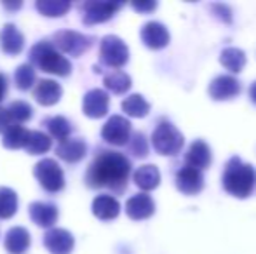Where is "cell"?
<instances>
[{
  "instance_id": "cell-31",
  "label": "cell",
  "mask_w": 256,
  "mask_h": 254,
  "mask_svg": "<svg viewBox=\"0 0 256 254\" xmlns=\"http://www.w3.org/2000/svg\"><path fill=\"white\" fill-rule=\"evenodd\" d=\"M46 126H48L52 138L60 139V143L64 141V139H68V138H70V134H72V124L61 115L48 119V120H46Z\"/></svg>"
},
{
  "instance_id": "cell-20",
  "label": "cell",
  "mask_w": 256,
  "mask_h": 254,
  "mask_svg": "<svg viewBox=\"0 0 256 254\" xmlns=\"http://www.w3.org/2000/svg\"><path fill=\"white\" fill-rule=\"evenodd\" d=\"M61 94H63L61 85L56 80H51V78H42L34 91L35 99L44 106L56 105L61 99Z\"/></svg>"
},
{
  "instance_id": "cell-24",
  "label": "cell",
  "mask_w": 256,
  "mask_h": 254,
  "mask_svg": "<svg viewBox=\"0 0 256 254\" xmlns=\"http://www.w3.org/2000/svg\"><path fill=\"white\" fill-rule=\"evenodd\" d=\"M220 63L225 66L230 73H239L246 64V54L239 47H225L220 54Z\"/></svg>"
},
{
  "instance_id": "cell-5",
  "label": "cell",
  "mask_w": 256,
  "mask_h": 254,
  "mask_svg": "<svg viewBox=\"0 0 256 254\" xmlns=\"http://www.w3.org/2000/svg\"><path fill=\"white\" fill-rule=\"evenodd\" d=\"M34 174L44 190H48L51 193L63 190L64 174H63V171H61L60 164L54 159H44V160H40V162H37V166H35V169H34Z\"/></svg>"
},
{
  "instance_id": "cell-38",
  "label": "cell",
  "mask_w": 256,
  "mask_h": 254,
  "mask_svg": "<svg viewBox=\"0 0 256 254\" xmlns=\"http://www.w3.org/2000/svg\"><path fill=\"white\" fill-rule=\"evenodd\" d=\"M6 94H7V78H6V75L0 73V103L4 101Z\"/></svg>"
},
{
  "instance_id": "cell-17",
  "label": "cell",
  "mask_w": 256,
  "mask_h": 254,
  "mask_svg": "<svg viewBox=\"0 0 256 254\" xmlns=\"http://www.w3.org/2000/svg\"><path fill=\"white\" fill-rule=\"evenodd\" d=\"M0 47L9 56H16L23 51L24 37L12 23L4 24L2 30H0Z\"/></svg>"
},
{
  "instance_id": "cell-3",
  "label": "cell",
  "mask_w": 256,
  "mask_h": 254,
  "mask_svg": "<svg viewBox=\"0 0 256 254\" xmlns=\"http://www.w3.org/2000/svg\"><path fill=\"white\" fill-rule=\"evenodd\" d=\"M30 61L46 73L60 75V77H66L72 71V63L58 52L51 42L35 44L30 51Z\"/></svg>"
},
{
  "instance_id": "cell-23",
  "label": "cell",
  "mask_w": 256,
  "mask_h": 254,
  "mask_svg": "<svg viewBox=\"0 0 256 254\" xmlns=\"http://www.w3.org/2000/svg\"><path fill=\"white\" fill-rule=\"evenodd\" d=\"M6 251L10 254H21L30 248V234L26 228L23 227H14L7 232L6 235Z\"/></svg>"
},
{
  "instance_id": "cell-29",
  "label": "cell",
  "mask_w": 256,
  "mask_h": 254,
  "mask_svg": "<svg viewBox=\"0 0 256 254\" xmlns=\"http://www.w3.org/2000/svg\"><path fill=\"white\" fill-rule=\"evenodd\" d=\"M18 211V195L7 187H0V218L9 220Z\"/></svg>"
},
{
  "instance_id": "cell-35",
  "label": "cell",
  "mask_w": 256,
  "mask_h": 254,
  "mask_svg": "<svg viewBox=\"0 0 256 254\" xmlns=\"http://www.w3.org/2000/svg\"><path fill=\"white\" fill-rule=\"evenodd\" d=\"M211 9L214 10L216 16L222 21H225V23L232 21V9L228 5H225V3H211Z\"/></svg>"
},
{
  "instance_id": "cell-1",
  "label": "cell",
  "mask_w": 256,
  "mask_h": 254,
  "mask_svg": "<svg viewBox=\"0 0 256 254\" xmlns=\"http://www.w3.org/2000/svg\"><path fill=\"white\" fill-rule=\"evenodd\" d=\"M131 174V162L118 152H102L89 166L86 181L91 188L122 190Z\"/></svg>"
},
{
  "instance_id": "cell-14",
  "label": "cell",
  "mask_w": 256,
  "mask_h": 254,
  "mask_svg": "<svg viewBox=\"0 0 256 254\" xmlns=\"http://www.w3.org/2000/svg\"><path fill=\"white\" fill-rule=\"evenodd\" d=\"M126 213L134 221L148 220L155 213L154 199L148 193H136V195H132L131 199L126 202Z\"/></svg>"
},
{
  "instance_id": "cell-36",
  "label": "cell",
  "mask_w": 256,
  "mask_h": 254,
  "mask_svg": "<svg viewBox=\"0 0 256 254\" xmlns=\"http://www.w3.org/2000/svg\"><path fill=\"white\" fill-rule=\"evenodd\" d=\"M131 5L138 12H152V10L157 9V2H154V0H148V2H132Z\"/></svg>"
},
{
  "instance_id": "cell-26",
  "label": "cell",
  "mask_w": 256,
  "mask_h": 254,
  "mask_svg": "<svg viewBox=\"0 0 256 254\" xmlns=\"http://www.w3.org/2000/svg\"><path fill=\"white\" fill-rule=\"evenodd\" d=\"M122 110L128 113L129 117H134V119H142L146 117L150 112V103L143 98L142 94H131L122 101Z\"/></svg>"
},
{
  "instance_id": "cell-8",
  "label": "cell",
  "mask_w": 256,
  "mask_h": 254,
  "mask_svg": "<svg viewBox=\"0 0 256 254\" xmlns=\"http://www.w3.org/2000/svg\"><path fill=\"white\" fill-rule=\"evenodd\" d=\"M102 136L104 141L110 143V145H128V141L131 139V122L122 115L110 117L102 129Z\"/></svg>"
},
{
  "instance_id": "cell-15",
  "label": "cell",
  "mask_w": 256,
  "mask_h": 254,
  "mask_svg": "<svg viewBox=\"0 0 256 254\" xmlns=\"http://www.w3.org/2000/svg\"><path fill=\"white\" fill-rule=\"evenodd\" d=\"M176 188L185 195H197L204 188V178L200 171L194 167H182L176 174Z\"/></svg>"
},
{
  "instance_id": "cell-18",
  "label": "cell",
  "mask_w": 256,
  "mask_h": 254,
  "mask_svg": "<svg viewBox=\"0 0 256 254\" xmlns=\"http://www.w3.org/2000/svg\"><path fill=\"white\" fill-rule=\"evenodd\" d=\"M56 153L64 162L75 164L86 157V153H88V145H86V141L80 138H68L58 145Z\"/></svg>"
},
{
  "instance_id": "cell-4",
  "label": "cell",
  "mask_w": 256,
  "mask_h": 254,
  "mask_svg": "<svg viewBox=\"0 0 256 254\" xmlns=\"http://www.w3.org/2000/svg\"><path fill=\"white\" fill-rule=\"evenodd\" d=\"M183 143H185V138L176 129V126H172L168 120H162L157 124L152 134V145L157 153L168 157L176 155L183 148Z\"/></svg>"
},
{
  "instance_id": "cell-7",
  "label": "cell",
  "mask_w": 256,
  "mask_h": 254,
  "mask_svg": "<svg viewBox=\"0 0 256 254\" xmlns=\"http://www.w3.org/2000/svg\"><path fill=\"white\" fill-rule=\"evenodd\" d=\"M54 44L58 45L60 51L78 58L86 51H89V47L92 45V38L74 30H61L58 33H54Z\"/></svg>"
},
{
  "instance_id": "cell-27",
  "label": "cell",
  "mask_w": 256,
  "mask_h": 254,
  "mask_svg": "<svg viewBox=\"0 0 256 254\" xmlns=\"http://www.w3.org/2000/svg\"><path fill=\"white\" fill-rule=\"evenodd\" d=\"M51 148V138H49L46 132L40 131H28V138L24 143V150H26L30 155H40L46 153Z\"/></svg>"
},
{
  "instance_id": "cell-32",
  "label": "cell",
  "mask_w": 256,
  "mask_h": 254,
  "mask_svg": "<svg viewBox=\"0 0 256 254\" xmlns=\"http://www.w3.org/2000/svg\"><path fill=\"white\" fill-rule=\"evenodd\" d=\"M14 82H16V87L21 91H28L30 87H34L35 82V70L30 63L20 64L14 71Z\"/></svg>"
},
{
  "instance_id": "cell-21",
  "label": "cell",
  "mask_w": 256,
  "mask_h": 254,
  "mask_svg": "<svg viewBox=\"0 0 256 254\" xmlns=\"http://www.w3.org/2000/svg\"><path fill=\"white\" fill-rule=\"evenodd\" d=\"M120 213V204L115 197L112 195H98L92 200V214L98 220L110 221L115 220Z\"/></svg>"
},
{
  "instance_id": "cell-9",
  "label": "cell",
  "mask_w": 256,
  "mask_h": 254,
  "mask_svg": "<svg viewBox=\"0 0 256 254\" xmlns=\"http://www.w3.org/2000/svg\"><path fill=\"white\" fill-rule=\"evenodd\" d=\"M122 3L118 2H86L82 3V21L86 24H98L108 21Z\"/></svg>"
},
{
  "instance_id": "cell-30",
  "label": "cell",
  "mask_w": 256,
  "mask_h": 254,
  "mask_svg": "<svg viewBox=\"0 0 256 254\" xmlns=\"http://www.w3.org/2000/svg\"><path fill=\"white\" fill-rule=\"evenodd\" d=\"M37 10L40 14L48 17H58V16H63V14L68 12V9L72 7L70 2H63V0H38L35 3Z\"/></svg>"
},
{
  "instance_id": "cell-33",
  "label": "cell",
  "mask_w": 256,
  "mask_h": 254,
  "mask_svg": "<svg viewBox=\"0 0 256 254\" xmlns=\"http://www.w3.org/2000/svg\"><path fill=\"white\" fill-rule=\"evenodd\" d=\"M7 112H9L10 120H14V122H26L34 115L32 106L24 101H12L9 105V108H7Z\"/></svg>"
},
{
  "instance_id": "cell-28",
  "label": "cell",
  "mask_w": 256,
  "mask_h": 254,
  "mask_svg": "<svg viewBox=\"0 0 256 254\" xmlns=\"http://www.w3.org/2000/svg\"><path fill=\"white\" fill-rule=\"evenodd\" d=\"M28 138V131L21 126H10L6 129L2 138V145L9 150H18V148H24V143Z\"/></svg>"
},
{
  "instance_id": "cell-39",
  "label": "cell",
  "mask_w": 256,
  "mask_h": 254,
  "mask_svg": "<svg viewBox=\"0 0 256 254\" xmlns=\"http://www.w3.org/2000/svg\"><path fill=\"white\" fill-rule=\"evenodd\" d=\"M250 98H251V101L256 105V82H253L251 87H250Z\"/></svg>"
},
{
  "instance_id": "cell-10",
  "label": "cell",
  "mask_w": 256,
  "mask_h": 254,
  "mask_svg": "<svg viewBox=\"0 0 256 254\" xmlns=\"http://www.w3.org/2000/svg\"><path fill=\"white\" fill-rule=\"evenodd\" d=\"M240 92V84L234 75H218L209 84V96L214 101H226Z\"/></svg>"
},
{
  "instance_id": "cell-40",
  "label": "cell",
  "mask_w": 256,
  "mask_h": 254,
  "mask_svg": "<svg viewBox=\"0 0 256 254\" xmlns=\"http://www.w3.org/2000/svg\"><path fill=\"white\" fill-rule=\"evenodd\" d=\"M4 7H7V9H18V7H21V2H16V3H4Z\"/></svg>"
},
{
  "instance_id": "cell-25",
  "label": "cell",
  "mask_w": 256,
  "mask_h": 254,
  "mask_svg": "<svg viewBox=\"0 0 256 254\" xmlns=\"http://www.w3.org/2000/svg\"><path fill=\"white\" fill-rule=\"evenodd\" d=\"M103 84L114 94H124V92H128L131 89V77L122 70H114L104 75Z\"/></svg>"
},
{
  "instance_id": "cell-37",
  "label": "cell",
  "mask_w": 256,
  "mask_h": 254,
  "mask_svg": "<svg viewBox=\"0 0 256 254\" xmlns=\"http://www.w3.org/2000/svg\"><path fill=\"white\" fill-rule=\"evenodd\" d=\"M10 117H9V112H7V108H2L0 106V132H6L7 127H10Z\"/></svg>"
},
{
  "instance_id": "cell-2",
  "label": "cell",
  "mask_w": 256,
  "mask_h": 254,
  "mask_svg": "<svg viewBox=\"0 0 256 254\" xmlns=\"http://www.w3.org/2000/svg\"><path fill=\"white\" fill-rule=\"evenodd\" d=\"M222 181L226 193L237 199H248L256 188V171L251 164H244L239 157H232L226 162Z\"/></svg>"
},
{
  "instance_id": "cell-16",
  "label": "cell",
  "mask_w": 256,
  "mask_h": 254,
  "mask_svg": "<svg viewBox=\"0 0 256 254\" xmlns=\"http://www.w3.org/2000/svg\"><path fill=\"white\" fill-rule=\"evenodd\" d=\"M211 159H212L211 148H209V145L204 139H196L190 145V148L186 150V155H185L186 166L194 167L197 171L208 169L209 164H211Z\"/></svg>"
},
{
  "instance_id": "cell-11",
  "label": "cell",
  "mask_w": 256,
  "mask_h": 254,
  "mask_svg": "<svg viewBox=\"0 0 256 254\" xmlns=\"http://www.w3.org/2000/svg\"><path fill=\"white\" fill-rule=\"evenodd\" d=\"M108 106H110V98L103 89H91L86 92L82 99V112L91 119H102L106 115Z\"/></svg>"
},
{
  "instance_id": "cell-34",
  "label": "cell",
  "mask_w": 256,
  "mask_h": 254,
  "mask_svg": "<svg viewBox=\"0 0 256 254\" xmlns=\"http://www.w3.org/2000/svg\"><path fill=\"white\" fill-rule=\"evenodd\" d=\"M131 152L134 153L136 157H146L148 153V145H146V139L142 132H136L131 139Z\"/></svg>"
},
{
  "instance_id": "cell-6",
  "label": "cell",
  "mask_w": 256,
  "mask_h": 254,
  "mask_svg": "<svg viewBox=\"0 0 256 254\" xmlns=\"http://www.w3.org/2000/svg\"><path fill=\"white\" fill-rule=\"evenodd\" d=\"M102 61L110 68H122L129 59V49L126 42L117 35H106L100 44Z\"/></svg>"
},
{
  "instance_id": "cell-19",
  "label": "cell",
  "mask_w": 256,
  "mask_h": 254,
  "mask_svg": "<svg viewBox=\"0 0 256 254\" xmlns=\"http://www.w3.org/2000/svg\"><path fill=\"white\" fill-rule=\"evenodd\" d=\"M28 214L37 227L51 228L58 220V207L49 202H34L28 209Z\"/></svg>"
},
{
  "instance_id": "cell-13",
  "label": "cell",
  "mask_w": 256,
  "mask_h": 254,
  "mask_svg": "<svg viewBox=\"0 0 256 254\" xmlns=\"http://www.w3.org/2000/svg\"><path fill=\"white\" fill-rule=\"evenodd\" d=\"M140 35H142L143 44L148 49H155V51L164 49L169 44V38H171L168 28L162 23H158V21H148V23H145L142 31H140Z\"/></svg>"
},
{
  "instance_id": "cell-22",
  "label": "cell",
  "mask_w": 256,
  "mask_h": 254,
  "mask_svg": "<svg viewBox=\"0 0 256 254\" xmlns=\"http://www.w3.org/2000/svg\"><path fill=\"white\" fill-rule=\"evenodd\" d=\"M132 180H134V185L138 188L145 192H150V190H155L160 183V173L158 169L152 164H145V166L138 167L132 174Z\"/></svg>"
},
{
  "instance_id": "cell-12",
  "label": "cell",
  "mask_w": 256,
  "mask_h": 254,
  "mask_svg": "<svg viewBox=\"0 0 256 254\" xmlns=\"http://www.w3.org/2000/svg\"><path fill=\"white\" fill-rule=\"evenodd\" d=\"M44 246L51 254H70L74 251V235L63 228H51L44 235Z\"/></svg>"
}]
</instances>
